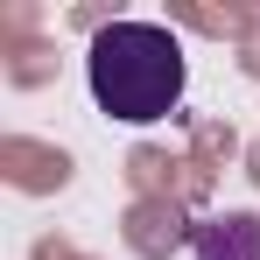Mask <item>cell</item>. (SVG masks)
Returning a JSON list of instances; mask_svg holds the SVG:
<instances>
[{"instance_id":"cell-2","label":"cell","mask_w":260,"mask_h":260,"mask_svg":"<svg viewBox=\"0 0 260 260\" xmlns=\"http://www.w3.org/2000/svg\"><path fill=\"white\" fill-rule=\"evenodd\" d=\"M197 260H260V218L253 211H218L190 232Z\"/></svg>"},{"instance_id":"cell-1","label":"cell","mask_w":260,"mask_h":260,"mask_svg":"<svg viewBox=\"0 0 260 260\" xmlns=\"http://www.w3.org/2000/svg\"><path fill=\"white\" fill-rule=\"evenodd\" d=\"M85 78H91L99 113H113L127 127H148V120H169L183 106L190 63H183V43L162 21H106L91 36Z\"/></svg>"}]
</instances>
